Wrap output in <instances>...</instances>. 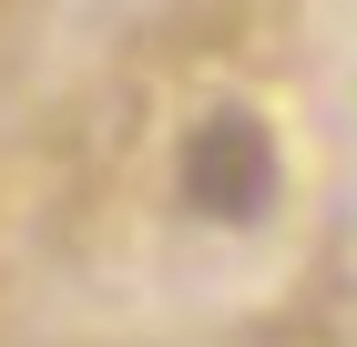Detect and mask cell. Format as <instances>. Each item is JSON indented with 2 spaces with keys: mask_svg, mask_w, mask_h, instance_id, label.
I'll use <instances>...</instances> for the list:
<instances>
[{
  "mask_svg": "<svg viewBox=\"0 0 357 347\" xmlns=\"http://www.w3.org/2000/svg\"><path fill=\"white\" fill-rule=\"evenodd\" d=\"M275 184H286V154H275V123L255 103H215L204 123H184L174 205L194 225H255V214H275Z\"/></svg>",
  "mask_w": 357,
  "mask_h": 347,
  "instance_id": "1",
  "label": "cell"
}]
</instances>
